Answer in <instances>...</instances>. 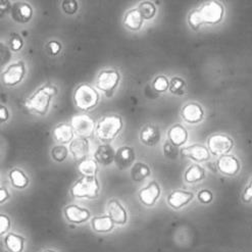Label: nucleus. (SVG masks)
<instances>
[{
	"label": "nucleus",
	"mask_w": 252,
	"mask_h": 252,
	"mask_svg": "<svg viewBox=\"0 0 252 252\" xmlns=\"http://www.w3.org/2000/svg\"><path fill=\"white\" fill-rule=\"evenodd\" d=\"M223 15H225L223 5L217 0H211L189 13L188 24L193 30H198L202 25H216L220 23Z\"/></svg>",
	"instance_id": "obj_1"
},
{
	"label": "nucleus",
	"mask_w": 252,
	"mask_h": 252,
	"mask_svg": "<svg viewBox=\"0 0 252 252\" xmlns=\"http://www.w3.org/2000/svg\"><path fill=\"white\" fill-rule=\"evenodd\" d=\"M58 94V88L54 85H44L27 98L25 107L32 114L45 116L50 106L52 98Z\"/></svg>",
	"instance_id": "obj_2"
},
{
	"label": "nucleus",
	"mask_w": 252,
	"mask_h": 252,
	"mask_svg": "<svg viewBox=\"0 0 252 252\" xmlns=\"http://www.w3.org/2000/svg\"><path fill=\"white\" fill-rule=\"evenodd\" d=\"M124 127L123 119L118 115H107L102 117L95 128L96 137L103 142H109L121 133Z\"/></svg>",
	"instance_id": "obj_3"
},
{
	"label": "nucleus",
	"mask_w": 252,
	"mask_h": 252,
	"mask_svg": "<svg viewBox=\"0 0 252 252\" xmlns=\"http://www.w3.org/2000/svg\"><path fill=\"white\" fill-rule=\"evenodd\" d=\"M100 193V183L96 176H83L77 181L71 189V194L75 198H97Z\"/></svg>",
	"instance_id": "obj_4"
},
{
	"label": "nucleus",
	"mask_w": 252,
	"mask_h": 252,
	"mask_svg": "<svg viewBox=\"0 0 252 252\" xmlns=\"http://www.w3.org/2000/svg\"><path fill=\"white\" fill-rule=\"evenodd\" d=\"M99 94L88 84H82L74 92L75 104L81 110L93 109L99 102Z\"/></svg>",
	"instance_id": "obj_5"
},
{
	"label": "nucleus",
	"mask_w": 252,
	"mask_h": 252,
	"mask_svg": "<svg viewBox=\"0 0 252 252\" xmlns=\"http://www.w3.org/2000/svg\"><path fill=\"white\" fill-rule=\"evenodd\" d=\"M208 150L216 157L226 156L234 147L233 139L225 134H214L207 140Z\"/></svg>",
	"instance_id": "obj_6"
},
{
	"label": "nucleus",
	"mask_w": 252,
	"mask_h": 252,
	"mask_svg": "<svg viewBox=\"0 0 252 252\" xmlns=\"http://www.w3.org/2000/svg\"><path fill=\"white\" fill-rule=\"evenodd\" d=\"M26 75L25 63L20 61L15 63H11L5 72L1 75V81L4 86L15 87L20 84Z\"/></svg>",
	"instance_id": "obj_7"
},
{
	"label": "nucleus",
	"mask_w": 252,
	"mask_h": 252,
	"mask_svg": "<svg viewBox=\"0 0 252 252\" xmlns=\"http://www.w3.org/2000/svg\"><path fill=\"white\" fill-rule=\"evenodd\" d=\"M120 83V74L115 69H104L101 71L97 77L96 86L97 88L110 95L119 85Z\"/></svg>",
	"instance_id": "obj_8"
},
{
	"label": "nucleus",
	"mask_w": 252,
	"mask_h": 252,
	"mask_svg": "<svg viewBox=\"0 0 252 252\" xmlns=\"http://www.w3.org/2000/svg\"><path fill=\"white\" fill-rule=\"evenodd\" d=\"M74 132L82 138L91 137L95 131L94 121L87 115H78L72 119Z\"/></svg>",
	"instance_id": "obj_9"
},
{
	"label": "nucleus",
	"mask_w": 252,
	"mask_h": 252,
	"mask_svg": "<svg viewBox=\"0 0 252 252\" xmlns=\"http://www.w3.org/2000/svg\"><path fill=\"white\" fill-rule=\"evenodd\" d=\"M160 186L158 182L152 181L146 187L140 190L139 200L145 206H153L160 196Z\"/></svg>",
	"instance_id": "obj_10"
},
{
	"label": "nucleus",
	"mask_w": 252,
	"mask_h": 252,
	"mask_svg": "<svg viewBox=\"0 0 252 252\" xmlns=\"http://www.w3.org/2000/svg\"><path fill=\"white\" fill-rule=\"evenodd\" d=\"M11 18L18 24H26L30 22L33 17V8L32 6L23 1L13 3L10 9Z\"/></svg>",
	"instance_id": "obj_11"
},
{
	"label": "nucleus",
	"mask_w": 252,
	"mask_h": 252,
	"mask_svg": "<svg viewBox=\"0 0 252 252\" xmlns=\"http://www.w3.org/2000/svg\"><path fill=\"white\" fill-rule=\"evenodd\" d=\"M181 116L188 124H198L204 118V110L200 104L196 102H190L182 108Z\"/></svg>",
	"instance_id": "obj_12"
},
{
	"label": "nucleus",
	"mask_w": 252,
	"mask_h": 252,
	"mask_svg": "<svg viewBox=\"0 0 252 252\" xmlns=\"http://www.w3.org/2000/svg\"><path fill=\"white\" fill-rule=\"evenodd\" d=\"M107 216L114 220L117 225H125L128 220V213L122 203L117 199H111L107 202Z\"/></svg>",
	"instance_id": "obj_13"
},
{
	"label": "nucleus",
	"mask_w": 252,
	"mask_h": 252,
	"mask_svg": "<svg viewBox=\"0 0 252 252\" xmlns=\"http://www.w3.org/2000/svg\"><path fill=\"white\" fill-rule=\"evenodd\" d=\"M89 150H90L89 141L87 140V138H82V137L74 139L73 141L69 143V147H68L69 153H71L74 159L77 161H80V160L82 161L84 159H86V158L89 155Z\"/></svg>",
	"instance_id": "obj_14"
},
{
	"label": "nucleus",
	"mask_w": 252,
	"mask_h": 252,
	"mask_svg": "<svg viewBox=\"0 0 252 252\" xmlns=\"http://www.w3.org/2000/svg\"><path fill=\"white\" fill-rule=\"evenodd\" d=\"M135 150L131 146H123L116 151L115 162L120 170H127L134 163Z\"/></svg>",
	"instance_id": "obj_15"
},
{
	"label": "nucleus",
	"mask_w": 252,
	"mask_h": 252,
	"mask_svg": "<svg viewBox=\"0 0 252 252\" xmlns=\"http://www.w3.org/2000/svg\"><path fill=\"white\" fill-rule=\"evenodd\" d=\"M181 153L183 157L197 162L206 161L211 158V152H209V150L205 146L200 144H195L185 147L181 150Z\"/></svg>",
	"instance_id": "obj_16"
},
{
	"label": "nucleus",
	"mask_w": 252,
	"mask_h": 252,
	"mask_svg": "<svg viewBox=\"0 0 252 252\" xmlns=\"http://www.w3.org/2000/svg\"><path fill=\"white\" fill-rule=\"evenodd\" d=\"M218 170L227 176H234L240 170V162L234 156H222L217 162Z\"/></svg>",
	"instance_id": "obj_17"
},
{
	"label": "nucleus",
	"mask_w": 252,
	"mask_h": 252,
	"mask_svg": "<svg viewBox=\"0 0 252 252\" xmlns=\"http://www.w3.org/2000/svg\"><path fill=\"white\" fill-rule=\"evenodd\" d=\"M139 138L140 141L144 145L153 147L160 141V131L157 126L148 124L142 128L141 132H140Z\"/></svg>",
	"instance_id": "obj_18"
},
{
	"label": "nucleus",
	"mask_w": 252,
	"mask_h": 252,
	"mask_svg": "<svg viewBox=\"0 0 252 252\" xmlns=\"http://www.w3.org/2000/svg\"><path fill=\"white\" fill-rule=\"evenodd\" d=\"M64 216L69 222L82 223L90 219V212L86 208L80 207L79 205L71 204L64 208Z\"/></svg>",
	"instance_id": "obj_19"
},
{
	"label": "nucleus",
	"mask_w": 252,
	"mask_h": 252,
	"mask_svg": "<svg viewBox=\"0 0 252 252\" xmlns=\"http://www.w3.org/2000/svg\"><path fill=\"white\" fill-rule=\"evenodd\" d=\"M194 197V194L189 191L175 190L167 196V203L174 209H180L187 205Z\"/></svg>",
	"instance_id": "obj_20"
},
{
	"label": "nucleus",
	"mask_w": 252,
	"mask_h": 252,
	"mask_svg": "<svg viewBox=\"0 0 252 252\" xmlns=\"http://www.w3.org/2000/svg\"><path fill=\"white\" fill-rule=\"evenodd\" d=\"M52 136L55 141L63 145V144L71 143L73 141L75 132L71 125L63 123L58 125L57 127L53 129Z\"/></svg>",
	"instance_id": "obj_21"
},
{
	"label": "nucleus",
	"mask_w": 252,
	"mask_h": 252,
	"mask_svg": "<svg viewBox=\"0 0 252 252\" xmlns=\"http://www.w3.org/2000/svg\"><path fill=\"white\" fill-rule=\"evenodd\" d=\"M115 157L116 150L108 144L98 146L94 153V159L98 164H101L103 166H107L113 163L115 161Z\"/></svg>",
	"instance_id": "obj_22"
},
{
	"label": "nucleus",
	"mask_w": 252,
	"mask_h": 252,
	"mask_svg": "<svg viewBox=\"0 0 252 252\" xmlns=\"http://www.w3.org/2000/svg\"><path fill=\"white\" fill-rule=\"evenodd\" d=\"M167 137H169V141L177 147L184 145L188 140V132L183 127V126L177 124L174 125L173 127L167 132Z\"/></svg>",
	"instance_id": "obj_23"
},
{
	"label": "nucleus",
	"mask_w": 252,
	"mask_h": 252,
	"mask_svg": "<svg viewBox=\"0 0 252 252\" xmlns=\"http://www.w3.org/2000/svg\"><path fill=\"white\" fill-rule=\"evenodd\" d=\"M143 17L137 9L129 10L124 18V25L130 31H139L143 26Z\"/></svg>",
	"instance_id": "obj_24"
},
{
	"label": "nucleus",
	"mask_w": 252,
	"mask_h": 252,
	"mask_svg": "<svg viewBox=\"0 0 252 252\" xmlns=\"http://www.w3.org/2000/svg\"><path fill=\"white\" fill-rule=\"evenodd\" d=\"M91 226L92 229L97 233H107L113 231L115 222L109 216L94 217L91 220Z\"/></svg>",
	"instance_id": "obj_25"
},
{
	"label": "nucleus",
	"mask_w": 252,
	"mask_h": 252,
	"mask_svg": "<svg viewBox=\"0 0 252 252\" xmlns=\"http://www.w3.org/2000/svg\"><path fill=\"white\" fill-rule=\"evenodd\" d=\"M205 178V171L203 167L199 164H192L190 165L185 172L184 179L186 183L194 184L198 183Z\"/></svg>",
	"instance_id": "obj_26"
},
{
	"label": "nucleus",
	"mask_w": 252,
	"mask_h": 252,
	"mask_svg": "<svg viewBox=\"0 0 252 252\" xmlns=\"http://www.w3.org/2000/svg\"><path fill=\"white\" fill-rule=\"evenodd\" d=\"M4 245L9 252H23L25 239L20 235L10 233L4 238Z\"/></svg>",
	"instance_id": "obj_27"
},
{
	"label": "nucleus",
	"mask_w": 252,
	"mask_h": 252,
	"mask_svg": "<svg viewBox=\"0 0 252 252\" xmlns=\"http://www.w3.org/2000/svg\"><path fill=\"white\" fill-rule=\"evenodd\" d=\"M150 174V167L144 162H136L132 165L131 178L134 182H137V183H140V182L147 179Z\"/></svg>",
	"instance_id": "obj_28"
},
{
	"label": "nucleus",
	"mask_w": 252,
	"mask_h": 252,
	"mask_svg": "<svg viewBox=\"0 0 252 252\" xmlns=\"http://www.w3.org/2000/svg\"><path fill=\"white\" fill-rule=\"evenodd\" d=\"M9 179L12 187L16 189L23 190L29 186V178H28V176L23 171L19 169L10 171Z\"/></svg>",
	"instance_id": "obj_29"
},
{
	"label": "nucleus",
	"mask_w": 252,
	"mask_h": 252,
	"mask_svg": "<svg viewBox=\"0 0 252 252\" xmlns=\"http://www.w3.org/2000/svg\"><path fill=\"white\" fill-rule=\"evenodd\" d=\"M78 170L83 176L93 177L98 173V163L95 159L86 158L80 162L78 165Z\"/></svg>",
	"instance_id": "obj_30"
},
{
	"label": "nucleus",
	"mask_w": 252,
	"mask_h": 252,
	"mask_svg": "<svg viewBox=\"0 0 252 252\" xmlns=\"http://www.w3.org/2000/svg\"><path fill=\"white\" fill-rule=\"evenodd\" d=\"M186 88L187 84L184 79H182L180 77H174L171 79L169 90L171 91L172 94L177 96L184 95L186 93Z\"/></svg>",
	"instance_id": "obj_31"
},
{
	"label": "nucleus",
	"mask_w": 252,
	"mask_h": 252,
	"mask_svg": "<svg viewBox=\"0 0 252 252\" xmlns=\"http://www.w3.org/2000/svg\"><path fill=\"white\" fill-rule=\"evenodd\" d=\"M138 10L144 20H151L157 15V6L150 1H143L139 4Z\"/></svg>",
	"instance_id": "obj_32"
},
{
	"label": "nucleus",
	"mask_w": 252,
	"mask_h": 252,
	"mask_svg": "<svg viewBox=\"0 0 252 252\" xmlns=\"http://www.w3.org/2000/svg\"><path fill=\"white\" fill-rule=\"evenodd\" d=\"M67 156H68V149L63 144L54 146L51 149V157L57 162H63V160L66 159Z\"/></svg>",
	"instance_id": "obj_33"
},
{
	"label": "nucleus",
	"mask_w": 252,
	"mask_h": 252,
	"mask_svg": "<svg viewBox=\"0 0 252 252\" xmlns=\"http://www.w3.org/2000/svg\"><path fill=\"white\" fill-rule=\"evenodd\" d=\"M152 87L157 92L163 93L166 90H169L170 81L164 76H158L152 82Z\"/></svg>",
	"instance_id": "obj_34"
},
{
	"label": "nucleus",
	"mask_w": 252,
	"mask_h": 252,
	"mask_svg": "<svg viewBox=\"0 0 252 252\" xmlns=\"http://www.w3.org/2000/svg\"><path fill=\"white\" fill-rule=\"evenodd\" d=\"M63 10L68 16H73L79 9V3L77 0H63Z\"/></svg>",
	"instance_id": "obj_35"
},
{
	"label": "nucleus",
	"mask_w": 252,
	"mask_h": 252,
	"mask_svg": "<svg viewBox=\"0 0 252 252\" xmlns=\"http://www.w3.org/2000/svg\"><path fill=\"white\" fill-rule=\"evenodd\" d=\"M11 60V51L4 43L0 42V66H3L8 63Z\"/></svg>",
	"instance_id": "obj_36"
},
{
	"label": "nucleus",
	"mask_w": 252,
	"mask_h": 252,
	"mask_svg": "<svg viewBox=\"0 0 252 252\" xmlns=\"http://www.w3.org/2000/svg\"><path fill=\"white\" fill-rule=\"evenodd\" d=\"M163 155L167 158L175 159L179 156V149L177 146L172 144L170 141H166L163 144Z\"/></svg>",
	"instance_id": "obj_37"
},
{
	"label": "nucleus",
	"mask_w": 252,
	"mask_h": 252,
	"mask_svg": "<svg viewBox=\"0 0 252 252\" xmlns=\"http://www.w3.org/2000/svg\"><path fill=\"white\" fill-rule=\"evenodd\" d=\"M11 228V221L10 219L4 215L0 214V236L6 234Z\"/></svg>",
	"instance_id": "obj_38"
},
{
	"label": "nucleus",
	"mask_w": 252,
	"mask_h": 252,
	"mask_svg": "<svg viewBox=\"0 0 252 252\" xmlns=\"http://www.w3.org/2000/svg\"><path fill=\"white\" fill-rule=\"evenodd\" d=\"M23 46H24L23 39L20 36L13 34L10 40V49L12 51H20L23 48Z\"/></svg>",
	"instance_id": "obj_39"
},
{
	"label": "nucleus",
	"mask_w": 252,
	"mask_h": 252,
	"mask_svg": "<svg viewBox=\"0 0 252 252\" xmlns=\"http://www.w3.org/2000/svg\"><path fill=\"white\" fill-rule=\"evenodd\" d=\"M198 199L201 203L207 204L213 200V193L209 190H201L198 193Z\"/></svg>",
	"instance_id": "obj_40"
},
{
	"label": "nucleus",
	"mask_w": 252,
	"mask_h": 252,
	"mask_svg": "<svg viewBox=\"0 0 252 252\" xmlns=\"http://www.w3.org/2000/svg\"><path fill=\"white\" fill-rule=\"evenodd\" d=\"M11 6L9 0H0V18L5 17L10 11Z\"/></svg>",
	"instance_id": "obj_41"
},
{
	"label": "nucleus",
	"mask_w": 252,
	"mask_h": 252,
	"mask_svg": "<svg viewBox=\"0 0 252 252\" xmlns=\"http://www.w3.org/2000/svg\"><path fill=\"white\" fill-rule=\"evenodd\" d=\"M47 47H48V50H49V52L52 54V55H58L60 52H61V50H62V44L60 43L59 41H50L49 43H48V45H47Z\"/></svg>",
	"instance_id": "obj_42"
},
{
	"label": "nucleus",
	"mask_w": 252,
	"mask_h": 252,
	"mask_svg": "<svg viewBox=\"0 0 252 252\" xmlns=\"http://www.w3.org/2000/svg\"><path fill=\"white\" fill-rule=\"evenodd\" d=\"M243 200L245 202H249L252 200V179L249 182V184L246 187L245 191L243 192Z\"/></svg>",
	"instance_id": "obj_43"
},
{
	"label": "nucleus",
	"mask_w": 252,
	"mask_h": 252,
	"mask_svg": "<svg viewBox=\"0 0 252 252\" xmlns=\"http://www.w3.org/2000/svg\"><path fill=\"white\" fill-rule=\"evenodd\" d=\"M9 119V111L4 105H0V124L7 122Z\"/></svg>",
	"instance_id": "obj_44"
},
{
	"label": "nucleus",
	"mask_w": 252,
	"mask_h": 252,
	"mask_svg": "<svg viewBox=\"0 0 252 252\" xmlns=\"http://www.w3.org/2000/svg\"><path fill=\"white\" fill-rule=\"evenodd\" d=\"M9 198V193L5 188L0 187V203H4Z\"/></svg>",
	"instance_id": "obj_45"
},
{
	"label": "nucleus",
	"mask_w": 252,
	"mask_h": 252,
	"mask_svg": "<svg viewBox=\"0 0 252 252\" xmlns=\"http://www.w3.org/2000/svg\"><path fill=\"white\" fill-rule=\"evenodd\" d=\"M43 252H55V251H52V250H46V251H43Z\"/></svg>",
	"instance_id": "obj_46"
}]
</instances>
